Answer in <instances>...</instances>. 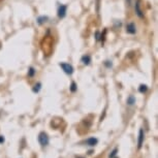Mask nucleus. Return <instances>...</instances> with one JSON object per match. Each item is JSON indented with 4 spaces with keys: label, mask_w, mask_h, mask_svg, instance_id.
Returning <instances> with one entry per match:
<instances>
[{
    "label": "nucleus",
    "mask_w": 158,
    "mask_h": 158,
    "mask_svg": "<svg viewBox=\"0 0 158 158\" xmlns=\"http://www.w3.org/2000/svg\"><path fill=\"white\" fill-rule=\"evenodd\" d=\"M38 143L40 144V146H44L49 145V136L46 132H40V135H38Z\"/></svg>",
    "instance_id": "f257e3e1"
},
{
    "label": "nucleus",
    "mask_w": 158,
    "mask_h": 158,
    "mask_svg": "<svg viewBox=\"0 0 158 158\" xmlns=\"http://www.w3.org/2000/svg\"><path fill=\"white\" fill-rule=\"evenodd\" d=\"M61 68L63 69V71L67 74H71L73 73V67L68 63H60Z\"/></svg>",
    "instance_id": "f03ea898"
},
{
    "label": "nucleus",
    "mask_w": 158,
    "mask_h": 158,
    "mask_svg": "<svg viewBox=\"0 0 158 158\" xmlns=\"http://www.w3.org/2000/svg\"><path fill=\"white\" fill-rule=\"evenodd\" d=\"M135 13L139 18L144 17V14H143V10H141V0H136L135 2Z\"/></svg>",
    "instance_id": "7ed1b4c3"
},
{
    "label": "nucleus",
    "mask_w": 158,
    "mask_h": 158,
    "mask_svg": "<svg viewBox=\"0 0 158 158\" xmlns=\"http://www.w3.org/2000/svg\"><path fill=\"white\" fill-rule=\"evenodd\" d=\"M144 130L143 129H139V141H138V148L141 149L142 146H143V143H144Z\"/></svg>",
    "instance_id": "20e7f679"
},
{
    "label": "nucleus",
    "mask_w": 158,
    "mask_h": 158,
    "mask_svg": "<svg viewBox=\"0 0 158 158\" xmlns=\"http://www.w3.org/2000/svg\"><path fill=\"white\" fill-rule=\"evenodd\" d=\"M66 5H60L58 8V17L59 18H64L66 15Z\"/></svg>",
    "instance_id": "39448f33"
},
{
    "label": "nucleus",
    "mask_w": 158,
    "mask_h": 158,
    "mask_svg": "<svg viewBox=\"0 0 158 158\" xmlns=\"http://www.w3.org/2000/svg\"><path fill=\"white\" fill-rule=\"evenodd\" d=\"M126 31L128 32V33H130V34H135V24L133 23H129V24H127V26H126Z\"/></svg>",
    "instance_id": "423d86ee"
},
{
    "label": "nucleus",
    "mask_w": 158,
    "mask_h": 158,
    "mask_svg": "<svg viewBox=\"0 0 158 158\" xmlns=\"http://www.w3.org/2000/svg\"><path fill=\"white\" fill-rule=\"evenodd\" d=\"M97 143H98V139L95 138H90L86 141V144L88 146H90V147H94L95 145H97Z\"/></svg>",
    "instance_id": "0eeeda50"
},
{
    "label": "nucleus",
    "mask_w": 158,
    "mask_h": 158,
    "mask_svg": "<svg viewBox=\"0 0 158 158\" xmlns=\"http://www.w3.org/2000/svg\"><path fill=\"white\" fill-rule=\"evenodd\" d=\"M135 103V97L130 95V96L127 98V104L128 106H133Z\"/></svg>",
    "instance_id": "6e6552de"
},
{
    "label": "nucleus",
    "mask_w": 158,
    "mask_h": 158,
    "mask_svg": "<svg viewBox=\"0 0 158 158\" xmlns=\"http://www.w3.org/2000/svg\"><path fill=\"white\" fill-rule=\"evenodd\" d=\"M82 61H83V63H84V64L88 65L89 63H90V61H91V58H90V56H88V55H85V56H83V57H82Z\"/></svg>",
    "instance_id": "1a4fd4ad"
},
{
    "label": "nucleus",
    "mask_w": 158,
    "mask_h": 158,
    "mask_svg": "<svg viewBox=\"0 0 158 158\" xmlns=\"http://www.w3.org/2000/svg\"><path fill=\"white\" fill-rule=\"evenodd\" d=\"M147 90H148V87L146 85H141L139 88V91L141 92V93H145V92H147Z\"/></svg>",
    "instance_id": "9d476101"
},
{
    "label": "nucleus",
    "mask_w": 158,
    "mask_h": 158,
    "mask_svg": "<svg viewBox=\"0 0 158 158\" xmlns=\"http://www.w3.org/2000/svg\"><path fill=\"white\" fill-rule=\"evenodd\" d=\"M117 152H118V149L117 148H115L114 150L112 151V153L110 154V158H114L116 155H117Z\"/></svg>",
    "instance_id": "9b49d317"
},
{
    "label": "nucleus",
    "mask_w": 158,
    "mask_h": 158,
    "mask_svg": "<svg viewBox=\"0 0 158 158\" xmlns=\"http://www.w3.org/2000/svg\"><path fill=\"white\" fill-rule=\"evenodd\" d=\"M40 86H41V85L40 84V83H38V84L35 85L34 87H33V92H36V93H37V92L40 90Z\"/></svg>",
    "instance_id": "f8f14e48"
},
{
    "label": "nucleus",
    "mask_w": 158,
    "mask_h": 158,
    "mask_svg": "<svg viewBox=\"0 0 158 158\" xmlns=\"http://www.w3.org/2000/svg\"><path fill=\"white\" fill-rule=\"evenodd\" d=\"M70 91H71V92H76V91H77V85H76V83H71Z\"/></svg>",
    "instance_id": "ddd939ff"
},
{
    "label": "nucleus",
    "mask_w": 158,
    "mask_h": 158,
    "mask_svg": "<svg viewBox=\"0 0 158 158\" xmlns=\"http://www.w3.org/2000/svg\"><path fill=\"white\" fill-rule=\"evenodd\" d=\"M34 73H35V70H34V68H30V69H29V77H32L34 74Z\"/></svg>",
    "instance_id": "4468645a"
},
{
    "label": "nucleus",
    "mask_w": 158,
    "mask_h": 158,
    "mask_svg": "<svg viewBox=\"0 0 158 158\" xmlns=\"http://www.w3.org/2000/svg\"><path fill=\"white\" fill-rule=\"evenodd\" d=\"M4 143V138L2 135H0V144H3Z\"/></svg>",
    "instance_id": "2eb2a0df"
},
{
    "label": "nucleus",
    "mask_w": 158,
    "mask_h": 158,
    "mask_svg": "<svg viewBox=\"0 0 158 158\" xmlns=\"http://www.w3.org/2000/svg\"><path fill=\"white\" fill-rule=\"evenodd\" d=\"M80 158H83V157H80Z\"/></svg>",
    "instance_id": "dca6fc26"
}]
</instances>
